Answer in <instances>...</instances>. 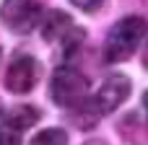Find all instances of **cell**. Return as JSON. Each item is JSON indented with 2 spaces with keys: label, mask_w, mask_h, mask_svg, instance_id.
<instances>
[{
  "label": "cell",
  "mask_w": 148,
  "mask_h": 145,
  "mask_svg": "<svg viewBox=\"0 0 148 145\" xmlns=\"http://www.w3.org/2000/svg\"><path fill=\"white\" fill-rule=\"evenodd\" d=\"M148 34V23L140 16H127L122 21H117L104 42V60L107 62H125L130 60V54L138 49V44L143 42Z\"/></svg>",
  "instance_id": "6da1fadb"
},
{
  "label": "cell",
  "mask_w": 148,
  "mask_h": 145,
  "mask_svg": "<svg viewBox=\"0 0 148 145\" xmlns=\"http://www.w3.org/2000/svg\"><path fill=\"white\" fill-rule=\"evenodd\" d=\"M49 93L57 106L73 109L75 104H81L88 96V80L75 67H57L49 80Z\"/></svg>",
  "instance_id": "7a4b0ae2"
},
{
  "label": "cell",
  "mask_w": 148,
  "mask_h": 145,
  "mask_svg": "<svg viewBox=\"0 0 148 145\" xmlns=\"http://www.w3.org/2000/svg\"><path fill=\"white\" fill-rule=\"evenodd\" d=\"M42 18L39 0H3L0 5V21L13 34H29Z\"/></svg>",
  "instance_id": "3957f363"
},
{
  "label": "cell",
  "mask_w": 148,
  "mask_h": 145,
  "mask_svg": "<svg viewBox=\"0 0 148 145\" xmlns=\"http://www.w3.org/2000/svg\"><path fill=\"white\" fill-rule=\"evenodd\" d=\"M130 88H133L130 78L122 75V73H114V75H109V78L99 86L96 96H91V104H94V109H96L99 114H109V112L120 109V106L127 101Z\"/></svg>",
  "instance_id": "277c9868"
},
{
  "label": "cell",
  "mask_w": 148,
  "mask_h": 145,
  "mask_svg": "<svg viewBox=\"0 0 148 145\" xmlns=\"http://www.w3.org/2000/svg\"><path fill=\"white\" fill-rule=\"evenodd\" d=\"M39 80V65L29 54H18L10 60L5 70V88L10 93H29Z\"/></svg>",
  "instance_id": "5b68a950"
},
{
  "label": "cell",
  "mask_w": 148,
  "mask_h": 145,
  "mask_svg": "<svg viewBox=\"0 0 148 145\" xmlns=\"http://www.w3.org/2000/svg\"><path fill=\"white\" fill-rule=\"evenodd\" d=\"M39 122V109L36 106H29V104H18V106H10L5 114H3V125L21 132L26 127H34Z\"/></svg>",
  "instance_id": "8992f818"
},
{
  "label": "cell",
  "mask_w": 148,
  "mask_h": 145,
  "mask_svg": "<svg viewBox=\"0 0 148 145\" xmlns=\"http://www.w3.org/2000/svg\"><path fill=\"white\" fill-rule=\"evenodd\" d=\"M70 26H73V21H70L68 13H62V10H49L47 18H44V23H42V39H44V42H57Z\"/></svg>",
  "instance_id": "52a82bcc"
},
{
  "label": "cell",
  "mask_w": 148,
  "mask_h": 145,
  "mask_svg": "<svg viewBox=\"0 0 148 145\" xmlns=\"http://www.w3.org/2000/svg\"><path fill=\"white\" fill-rule=\"evenodd\" d=\"M29 145H68V132L60 127H49V130L36 132L29 140Z\"/></svg>",
  "instance_id": "ba28073f"
},
{
  "label": "cell",
  "mask_w": 148,
  "mask_h": 145,
  "mask_svg": "<svg viewBox=\"0 0 148 145\" xmlns=\"http://www.w3.org/2000/svg\"><path fill=\"white\" fill-rule=\"evenodd\" d=\"M60 39H62V54H65V57H70V54L83 44V29H73V26H70Z\"/></svg>",
  "instance_id": "9c48e42d"
},
{
  "label": "cell",
  "mask_w": 148,
  "mask_h": 145,
  "mask_svg": "<svg viewBox=\"0 0 148 145\" xmlns=\"http://www.w3.org/2000/svg\"><path fill=\"white\" fill-rule=\"evenodd\" d=\"M0 145H21V140H18V132L3 125V127H0Z\"/></svg>",
  "instance_id": "30bf717a"
},
{
  "label": "cell",
  "mask_w": 148,
  "mask_h": 145,
  "mask_svg": "<svg viewBox=\"0 0 148 145\" xmlns=\"http://www.w3.org/2000/svg\"><path fill=\"white\" fill-rule=\"evenodd\" d=\"M75 8H81V10H96L104 0H70Z\"/></svg>",
  "instance_id": "8fae6325"
},
{
  "label": "cell",
  "mask_w": 148,
  "mask_h": 145,
  "mask_svg": "<svg viewBox=\"0 0 148 145\" xmlns=\"http://www.w3.org/2000/svg\"><path fill=\"white\" fill-rule=\"evenodd\" d=\"M143 106H146V112H148V91L143 93Z\"/></svg>",
  "instance_id": "7c38bea8"
},
{
  "label": "cell",
  "mask_w": 148,
  "mask_h": 145,
  "mask_svg": "<svg viewBox=\"0 0 148 145\" xmlns=\"http://www.w3.org/2000/svg\"><path fill=\"white\" fill-rule=\"evenodd\" d=\"M143 65L148 67V47H146V57H143Z\"/></svg>",
  "instance_id": "4fadbf2b"
},
{
  "label": "cell",
  "mask_w": 148,
  "mask_h": 145,
  "mask_svg": "<svg viewBox=\"0 0 148 145\" xmlns=\"http://www.w3.org/2000/svg\"><path fill=\"white\" fill-rule=\"evenodd\" d=\"M86 145H101V143H96V140H94V143H86Z\"/></svg>",
  "instance_id": "5bb4252c"
},
{
  "label": "cell",
  "mask_w": 148,
  "mask_h": 145,
  "mask_svg": "<svg viewBox=\"0 0 148 145\" xmlns=\"http://www.w3.org/2000/svg\"><path fill=\"white\" fill-rule=\"evenodd\" d=\"M0 54H3V52H0Z\"/></svg>",
  "instance_id": "9a60e30c"
}]
</instances>
